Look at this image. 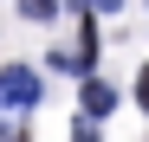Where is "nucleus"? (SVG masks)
I'll return each mask as SVG.
<instances>
[{"mask_svg": "<svg viewBox=\"0 0 149 142\" xmlns=\"http://www.w3.org/2000/svg\"><path fill=\"white\" fill-rule=\"evenodd\" d=\"M71 7H84V13H117L123 0H71Z\"/></svg>", "mask_w": 149, "mask_h": 142, "instance_id": "obj_5", "label": "nucleus"}, {"mask_svg": "<svg viewBox=\"0 0 149 142\" xmlns=\"http://www.w3.org/2000/svg\"><path fill=\"white\" fill-rule=\"evenodd\" d=\"M0 142H26V136H19V129H0Z\"/></svg>", "mask_w": 149, "mask_h": 142, "instance_id": "obj_6", "label": "nucleus"}, {"mask_svg": "<svg viewBox=\"0 0 149 142\" xmlns=\"http://www.w3.org/2000/svg\"><path fill=\"white\" fill-rule=\"evenodd\" d=\"M78 103H84V116H110V103H117V90H110L104 78H84V90H78Z\"/></svg>", "mask_w": 149, "mask_h": 142, "instance_id": "obj_2", "label": "nucleus"}, {"mask_svg": "<svg viewBox=\"0 0 149 142\" xmlns=\"http://www.w3.org/2000/svg\"><path fill=\"white\" fill-rule=\"evenodd\" d=\"M0 103L7 110H33L39 103V71L33 65H7L0 71Z\"/></svg>", "mask_w": 149, "mask_h": 142, "instance_id": "obj_1", "label": "nucleus"}, {"mask_svg": "<svg viewBox=\"0 0 149 142\" xmlns=\"http://www.w3.org/2000/svg\"><path fill=\"white\" fill-rule=\"evenodd\" d=\"M71 142H97V123H91V116H78V123H71Z\"/></svg>", "mask_w": 149, "mask_h": 142, "instance_id": "obj_4", "label": "nucleus"}, {"mask_svg": "<svg viewBox=\"0 0 149 142\" xmlns=\"http://www.w3.org/2000/svg\"><path fill=\"white\" fill-rule=\"evenodd\" d=\"M19 13H26V19H52V13H58V0H19Z\"/></svg>", "mask_w": 149, "mask_h": 142, "instance_id": "obj_3", "label": "nucleus"}]
</instances>
